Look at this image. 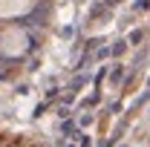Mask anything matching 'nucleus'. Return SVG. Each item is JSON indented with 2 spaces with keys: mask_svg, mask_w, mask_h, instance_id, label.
<instances>
[{
  "mask_svg": "<svg viewBox=\"0 0 150 147\" xmlns=\"http://www.w3.org/2000/svg\"><path fill=\"white\" fill-rule=\"evenodd\" d=\"M26 46H29V37L20 26H3L0 29V55L18 58L26 52Z\"/></svg>",
  "mask_w": 150,
  "mask_h": 147,
  "instance_id": "f257e3e1",
  "label": "nucleus"
},
{
  "mask_svg": "<svg viewBox=\"0 0 150 147\" xmlns=\"http://www.w3.org/2000/svg\"><path fill=\"white\" fill-rule=\"evenodd\" d=\"M35 9V0H0V20H18Z\"/></svg>",
  "mask_w": 150,
  "mask_h": 147,
  "instance_id": "f03ea898",
  "label": "nucleus"
}]
</instances>
